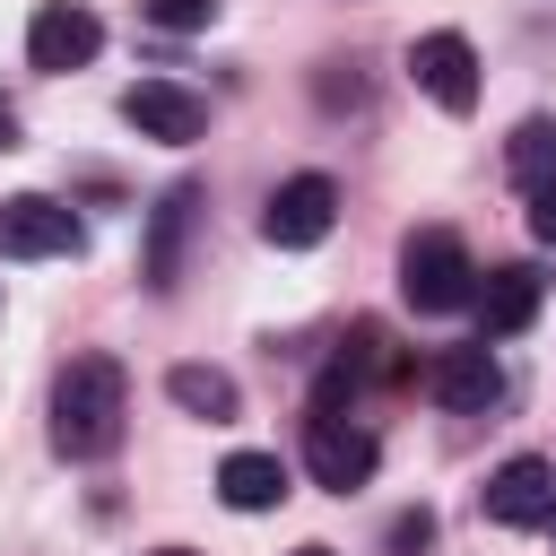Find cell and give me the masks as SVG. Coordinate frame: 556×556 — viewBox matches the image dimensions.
I'll list each match as a JSON object with an SVG mask.
<instances>
[{
    "mask_svg": "<svg viewBox=\"0 0 556 556\" xmlns=\"http://www.w3.org/2000/svg\"><path fill=\"white\" fill-rule=\"evenodd\" d=\"M122 417H130V382L113 356H70L61 382H52V452L61 460H104L122 443Z\"/></svg>",
    "mask_w": 556,
    "mask_h": 556,
    "instance_id": "obj_1",
    "label": "cell"
},
{
    "mask_svg": "<svg viewBox=\"0 0 556 556\" xmlns=\"http://www.w3.org/2000/svg\"><path fill=\"white\" fill-rule=\"evenodd\" d=\"M469 287H478V261H469V243H460L452 226H417V235L400 243V295H408L417 313H460Z\"/></svg>",
    "mask_w": 556,
    "mask_h": 556,
    "instance_id": "obj_2",
    "label": "cell"
},
{
    "mask_svg": "<svg viewBox=\"0 0 556 556\" xmlns=\"http://www.w3.org/2000/svg\"><path fill=\"white\" fill-rule=\"evenodd\" d=\"M304 469H313V486H330V495H356V486L382 469V443H374L356 417H339V408H313V426H304Z\"/></svg>",
    "mask_w": 556,
    "mask_h": 556,
    "instance_id": "obj_3",
    "label": "cell"
},
{
    "mask_svg": "<svg viewBox=\"0 0 556 556\" xmlns=\"http://www.w3.org/2000/svg\"><path fill=\"white\" fill-rule=\"evenodd\" d=\"M330 226H339V182H330V174H287V182L269 191V208H261V235H269L278 252H313Z\"/></svg>",
    "mask_w": 556,
    "mask_h": 556,
    "instance_id": "obj_4",
    "label": "cell"
},
{
    "mask_svg": "<svg viewBox=\"0 0 556 556\" xmlns=\"http://www.w3.org/2000/svg\"><path fill=\"white\" fill-rule=\"evenodd\" d=\"M96 52H104V17L96 9H78V0H43L35 9V26H26V61L35 70L61 78V70H87Z\"/></svg>",
    "mask_w": 556,
    "mask_h": 556,
    "instance_id": "obj_5",
    "label": "cell"
},
{
    "mask_svg": "<svg viewBox=\"0 0 556 556\" xmlns=\"http://www.w3.org/2000/svg\"><path fill=\"white\" fill-rule=\"evenodd\" d=\"M408 78H417V96H434L443 113H469V104H478V52H469V35H452V26L417 35V43H408Z\"/></svg>",
    "mask_w": 556,
    "mask_h": 556,
    "instance_id": "obj_6",
    "label": "cell"
},
{
    "mask_svg": "<svg viewBox=\"0 0 556 556\" xmlns=\"http://www.w3.org/2000/svg\"><path fill=\"white\" fill-rule=\"evenodd\" d=\"M0 252H9V261L78 252V217H70V200H52V191H17V200H0Z\"/></svg>",
    "mask_w": 556,
    "mask_h": 556,
    "instance_id": "obj_7",
    "label": "cell"
},
{
    "mask_svg": "<svg viewBox=\"0 0 556 556\" xmlns=\"http://www.w3.org/2000/svg\"><path fill=\"white\" fill-rule=\"evenodd\" d=\"M122 122H130L139 139L191 148V139L208 130V104H200L191 87H174V78H139V87H122Z\"/></svg>",
    "mask_w": 556,
    "mask_h": 556,
    "instance_id": "obj_8",
    "label": "cell"
},
{
    "mask_svg": "<svg viewBox=\"0 0 556 556\" xmlns=\"http://www.w3.org/2000/svg\"><path fill=\"white\" fill-rule=\"evenodd\" d=\"M191 217H200V182H174L156 208H148V243H139V278L156 295H174L182 278V243H191Z\"/></svg>",
    "mask_w": 556,
    "mask_h": 556,
    "instance_id": "obj_9",
    "label": "cell"
},
{
    "mask_svg": "<svg viewBox=\"0 0 556 556\" xmlns=\"http://www.w3.org/2000/svg\"><path fill=\"white\" fill-rule=\"evenodd\" d=\"M486 521H504V530H539L547 521V504H556V469L539 460V452H513L495 478H486Z\"/></svg>",
    "mask_w": 556,
    "mask_h": 556,
    "instance_id": "obj_10",
    "label": "cell"
},
{
    "mask_svg": "<svg viewBox=\"0 0 556 556\" xmlns=\"http://www.w3.org/2000/svg\"><path fill=\"white\" fill-rule=\"evenodd\" d=\"M469 304H478V339H513V330L539 321V269L504 261V269H486V278L469 287Z\"/></svg>",
    "mask_w": 556,
    "mask_h": 556,
    "instance_id": "obj_11",
    "label": "cell"
},
{
    "mask_svg": "<svg viewBox=\"0 0 556 556\" xmlns=\"http://www.w3.org/2000/svg\"><path fill=\"white\" fill-rule=\"evenodd\" d=\"M426 391H434L443 408L478 417V408H495V400H504V374H495V356H486V339H478V348H443V356L426 365Z\"/></svg>",
    "mask_w": 556,
    "mask_h": 556,
    "instance_id": "obj_12",
    "label": "cell"
},
{
    "mask_svg": "<svg viewBox=\"0 0 556 556\" xmlns=\"http://www.w3.org/2000/svg\"><path fill=\"white\" fill-rule=\"evenodd\" d=\"M217 495H226L235 513H269V504L287 495V460H278V452H226V460H217Z\"/></svg>",
    "mask_w": 556,
    "mask_h": 556,
    "instance_id": "obj_13",
    "label": "cell"
},
{
    "mask_svg": "<svg viewBox=\"0 0 556 556\" xmlns=\"http://www.w3.org/2000/svg\"><path fill=\"white\" fill-rule=\"evenodd\" d=\"M165 400H174V408H191V417H208V426H226V417L243 408L235 374H217V365H174V374H165Z\"/></svg>",
    "mask_w": 556,
    "mask_h": 556,
    "instance_id": "obj_14",
    "label": "cell"
},
{
    "mask_svg": "<svg viewBox=\"0 0 556 556\" xmlns=\"http://www.w3.org/2000/svg\"><path fill=\"white\" fill-rule=\"evenodd\" d=\"M547 165H556V122H521L513 130V174L521 182H547Z\"/></svg>",
    "mask_w": 556,
    "mask_h": 556,
    "instance_id": "obj_15",
    "label": "cell"
},
{
    "mask_svg": "<svg viewBox=\"0 0 556 556\" xmlns=\"http://www.w3.org/2000/svg\"><path fill=\"white\" fill-rule=\"evenodd\" d=\"M148 9V26H165V35H200L208 17H217V0H139Z\"/></svg>",
    "mask_w": 556,
    "mask_h": 556,
    "instance_id": "obj_16",
    "label": "cell"
},
{
    "mask_svg": "<svg viewBox=\"0 0 556 556\" xmlns=\"http://www.w3.org/2000/svg\"><path fill=\"white\" fill-rule=\"evenodd\" d=\"M530 235L556 243V182H530Z\"/></svg>",
    "mask_w": 556,
    "mask_h": 556,
    "instance_id": "obj_17",
    "label": "cell"
},
{
    "mask_svg": "<svg viewBox=\"0 0 556 556\" xmlns=\"http://www.w3.org/2000/svg\"><path fill=\"white\" fill-rule=\"evenodd\" d=\"M426 539H434V513H426V504H417V513H400V521H391V547H426Z\"/></svg>",
    "mask_w": 556,
    "mask_h": 556,
    "instance_id": "obj_18",
    "label": "cell"
},
{
    "mask_svg": "<svg viewBox=\"0 0 556 556\" xmlns=\"http://www.w3.org/2000/svg\"><path fill=\"white\" fill-rule=\"evenodd\" d=\"M9 148H17V113L0 104V156H9Z\"/></svg>",
    "mask_w": 556,
    "mask_h": 556,
    "instance_id": "obj_19",
    "label": "cell"
},
{
    "mask_svg": "<svg viewBox=\"0 0 556 556\" xmlns=\"http://www.w3.org/2000/svg\"><path fill=\"white\" fill-rule=\"evenodd\" d=\"M156 556H191V547H156Z\"/></svg>",
    "mask_w": 556,
    "mask_h": 556,
    "instance_id": "obj_20",
    "label": "cell"
},
{
    "mask_svg": "<svg viewBox=\"0 0 556 556\" xmlns=\"http://www.w3.org/2000/svg\"><path fill=\"white\" fill-rule=\"evenodd\" d=\"M295 556H330V547H295Z\"/></svg>",
    "mask_w": 556,
    "mask_h": 556,
    "instance_id": "obj_21",
    "label": "cell"
},
{
    "mask_svg": "<svg viewBox=\"0 0 556 556\" xmlns=\"http://www.w3.org/2000/svg\"><path fill=\"white\" fill-rule=\"evenodd\" d=\"M547 521H556V504H547Z\"/></svg>",
    "mask_w": 556,
    "mask_h": 556,
    "instance_id": "obj_22",
    "label": "cell"
}]
</instances>
